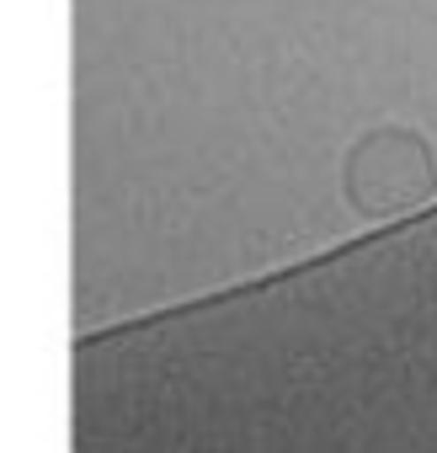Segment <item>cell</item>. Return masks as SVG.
Here are the masks:
<instances>
[{"label":"cell","mask_w":437,"mask_h":453,"mask_svg":"<svg viewBox=\"0 0 437 453\" xmlns=\"http://www.w3.org/2000/svg\"><path fill=\"white\" fill-rule=\"evenodd\" d=\"M437 197V150L410 123H373L341 150V203L368 219H405Z\"/></svg>","instance_id":"obj_1"}]
</instances>
